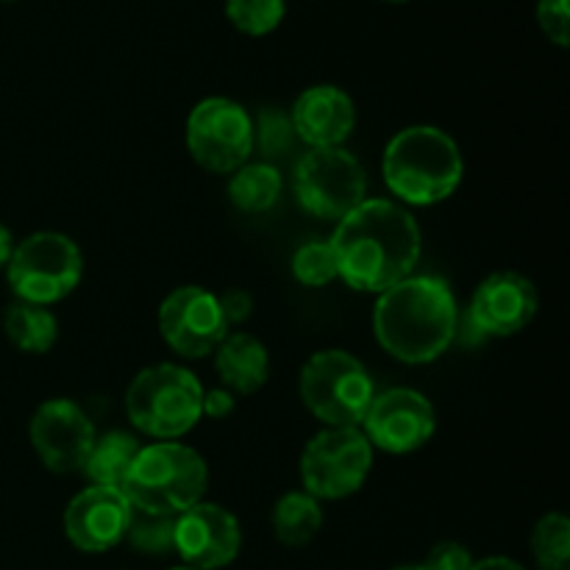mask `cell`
Returning <instances> with one entry per match:
<instances>
[{"mask_svg": "<svg viewBox=\"0 0 570 570\" xmlns=\"http://www.w3.org/2000/svg\"><path fill=\"white\" fill-rule=\"evenodd\" d=\"M538 26L557 48L570 45V0H538Z\"/></svg>", "mask_w": 570, "mask_h": 570, "instance_id": "28", "label": "cell"}, {"mask_svg": "<svg viewBox=\"0 0 570 570\" xmlns=\"http://www.w3.org/2000/svg\"><path fill=\"white\" fill-rule=\"evenodd\" d=\"M399 570H426L423 566H410V568H399Z\"/></svg>", "mask_w": 570, "mask_h": 570, "instance_id": "35", "label": "cell"}, {"mask_svg": "<svg viewBox=\"0 0 570 570\" xmlns=\"http://www.w3.org/2000/svg\"><path fill=\"white\" fill-rule=\"evenodd\" d=\"M287 0H226V17L245 37H267L282 26Z\"/></svg>", "mask_w": 570, "mask_h": 570, "instance_id": "25", "label": "cell"}, {"mask_svg": "<svg viewBox=\"0 0 570 570\" xmlns=\"http://www.w3.org/2000/svg\"><path fill=\"white\" fill-rule=\"evenodd\" d=\"M170 570H198V568H189V566H176V568H170Z\"/></svg>", "mask_w": 570, "mask_h": 570, "instance_id": "34", "label": "cell"}, {"mask_svg": "<svg viewBox=\"0 0 570 570\" xmlns=\"http://www.w3.org/2000/svg\"><path fill=\"white\" fill-rule=\"evenodd\" d=\"M3 3H11V0H3Z\"/></svg>", "mask_w": 570, "mask_h": 570, "instance_id": "37", "label": "cell"}, {"mask_svg": "<svg viewBox=\"0 0 570 570\" xmlns=\"http://www.w3.org/2000/svg\"><path fill=\"white\" fill-rule=\"evenodd\" d=\"M373 332L393 360L426 365L460 337V306L449 282L415 276L384 289L373 309Z\"/></svg>", "mask_w": 570, "mask_h": 570, "instance_id": "2", "label": "cell"}, {"mask_svg": "<svg viewBox=\"0 0 570 570\" xmlns=\"http://www.w3.org/2000/svg\"><path fill=\"white\" fill-rule=\"evenodd\" d=\"M295 198L321 220H343L367 200V176L345 148H309L295 165Z\"/></svg>", "mask_w": 570, "mask_h": 570, "instance_id": "9", "label": "cell"}, {"mask_svg": "<svg viewBox=\"0 0 570 570\" xmlns=\"http://www.w3.org/2000/svg\"><path fill=\"white\" fill-rule=\"evenodd\" d=\"M471 570H527L521 562L510 560V557H488V560H476Z\"/></svg>", "mask_w": 570, "mask_h": 570, "instance_id": "32", "label": "cell"}, {"mask_svg": "<svg viewBox=\"0 0 570 570\" xmlns=\"http://www.w3.org/2000/svg\"><path fill=\"white\" fill-rule=\"evenodd\" d=\"M134 507L120 490L87 488L67 504L65 534L78 551L104 554L126 540Z\"/></svg>", "mask_w": 570, "mask_h": 570, "instance_id": "16", "label": "cell"}, {"mask_svg": "<svg viewBox=\"0 0 570 570\" xmlns=\"http://www.w3.org/2000/svg\"><path fill=\"white\" fill-rule=\"evenodd\" d=\"M271 523L278 543L289 546V549L309 546L323 529L321 501L306 493V490H295V493L282 495L276 501V507H273Z\"/></svg>", "mask_w": 570, "mask_h": 570, "instance_id": "20", "label": "cell"}, {"mask_svg": "<svg viewBox=\"0 0 570 570\" xmlns=\"http://www.w3.org/2000/svg\"><path fill=\"white\" fill-rule=\"evenodd\" d=\"M173 538H176V515H156V512H131L126 540L131 549L148 557L173 554Z\"/></svg>", "mask_w": 570, "mask_h": 570, "instance_id": "24", "label": "cell"}, {"mask_svg": "<svg viewBox=\"0 0 570 570\" xmlns=\"http://www.w3.org/2000/svg\"><path fill=\"white\" fill-rule=\"evenodd\" d=\"M3 332L22 354H48L59 340V321L48 306L17 301L6 309Z\"/></svg>", "mask_w": 570, "mask_h": 570, "instance_id": "21", "label": "cell"}, {"mask_svg": "<svg viewBox=\"0 0 570 570\" xmlns=\"http://www.w3.org/2000/svg\"><path fill=\"white\" fill-rule=\"evenodd\" d=\"M204 384L181 365H154L134 376L126 390L128 421L148 438L178 440L204 417Z\"/></svg>", "mask_w": 570, "mask_h": 570, "instance_id": "5", "label": "cell"}, {"mask_svg": "<svg viewBox=\"0 0 570 570\" xmlns=\"http://www.w3.org/2000/svg\"><path fill=\"white\" fill-rule=\"evenodd\" d=\"M83 256L67 234L37 232L14 245L6 278L11 293L28 304L50 306L81 284Z\"/></svg>", "mask_w": 570, "mask_h": 570, "instance_id": "7", "label": "cell"}, {"mask_svg": "<svg viewBox=\"0 0 570 570\" xmlns=\"http://www.w3.org/2000/svg\"><path fill=\"white\" fill-rule=\"evenodd\" d=\"M187 150L204 170L232 176L254 154V117L228 98H206L187 117Z\"/></svg>", "mask_w": 570, "mask_h": 570, "instance_id": "10", "label": "cell"}, {"mask_svg": "<svg viewBox=\"0 0 570 570\" xmlns=\"http://www.w3.org/2000/svg\"><path fill=\"white\" fill-rule=\"evenodd\" d=\"M373 468V445L362 429L326 426L301 454V482L317 501H340L365 484Z\"/></svg>", "mask_w": 570, "mask_h": 570, "instance_id": "8", "label": "cell"}, {"mask_svg": "<svg viewBox=\"0 0 570 570\" xmlns=\"http://www.w3.org/2000/svg\"><path fill=\"white\" fill-rule=\"evenodd\" d=\"M295 137L309 148H343L356 128V106L348 92L332 83H317L298 95L289 111Z\"/></svg>", "mask_w": 570, "mask_h": 570, "instance_id": "17", "label": "cell"}, {"mask_svg": "<svg viewBox=\"0 0 570 570\" xmlns=\"http://www.w3.org/2000/svg\"><path fill=\"white\" fill-rule=\"evenodd\" d=\"M293 276L304 287H326L334 278H340L337 256L328 239H312L301 245L293 256Z\"/></svg>", "mask_w": 570, "mask_h": 570, "instance_id": "26", "label": "cell"}, {"mask_svg": "<svg viewBox=\"0 0 570 570\" xmlns=\"http://www.w3.org/2000/svg\"><path fill=\"white\" fill-rule=\"evenodd\" d=\"M382 3H406V0H382Z\"/></svg>", "mask_w": 570, "mask_h": 570, "instance_id": "36", "label": "cell"}, {"mask_svg": "<svg viewBox=\"0 0 570 570\" xmlns=\"http://www.w3.org/2000/svg\"><path fill=\"white\" fill-rule=\"evenodd\" d=\"M282 173L271 161H245L228 178V198L248 215L271 212L282 198Z\"/></svg>", "mask_w": 570, "mask_h": 570, "instance_id": "22", "label": "cell"}, {"mask_svg": "<svg viewBox=\"0 0 570 570\" xmlns=\"http://www.w3.org/2000/svg\"><path fill=\"white\" fill-rule=\"evenodd\" d=\"M217 301H220V309L228 328H232L234 323H243L245 317L250 315V309H254V301H250V295L245 293V289H232V293L226 295H217Z\"/></svg>", "mask_w": 570, "mask_h": 570, "instance_id": "30", "label": "cell"}, {"mask_svg": "<svg viewBox=\"0 0 570 570\" xmlns=\"http://www.w3.org/2000/svg\"><path fill=\"white\" fill-rule=\"evenodd\" d=\"M568 570H570V568H568Z\"/></svg>", "mask_w": 570, "mask_h": 570, "instance_id": "38", "label": "cell"}, {"mask_svg": "<svg viewBox=\"0 0 570 570\" xmlns=\"http://www.w3.org/2000/svg\"><path fill=\"white\" fill-rule=\"evenodd\" d=\"M360 429L373 449H382L387 454H412L432 440L438 415H434L432 401L423 393L393 387L376 393Z\"/></svg>", "mask_w": 570, "mask_h": 570, "instance_id": "12", "label": "cell"}, {"mask_svg": "<svg viewBox=\"0 0 570 570\" xmlns=\"http://www.w3.org/2000/svg\"><path fill=\"white\" fill-rule=\"evenodd\" d=\"M295 142V128L289 115H284L282 109H267L259 111V117L254 120V150L259 148V154L265 156L262 161L278 159V156L289 154Z\"/></svg>", "mask_w": 570, "mask_h": 570, "instance_id": "27", "label": "cell"}, {"mask_svg": "<svg viewBox=\"0 0 570 570\" xmlns=\"http://www.w3.org/2000/svg\"><path fill=\"white\" fill-rule=\"evenodd\" d=\"M215 367L223 387L234 395H254L271 379V356L262 340L245 332H228L215 351Z\"/></svg>", "mask_w": 570, "mask_h": 570, "instance_id": "18", "label": "cell"}, {"mask_svg": "<svg viewBox=\"0 0 570 570\" xmlns=\"http://www.w3.org/2000/svg\"><path fill=\"white\" fill-rule=\"evenodd\" d=\"M11 254H14V234H11V228H6L3 223H0V271L9 265Z\"/></svg>", "mask_w": 570, "mask_h": 570, "instance_id": "33", "label": "cell"}, {"mask_svg": "<svg viewBox=\"0 0 570 570\" xmlns=\"http://www.w3.org/2000/svg\"><path fill=\"white\" fill-rule=\"evenodd\" d=\"M159 332L176 354L187 360H204L215 354L217 345L226 340L228 323L215 293L187 284V287L173 289L161 301Z\"/></svg>", "mask_w": 570, "mask_h": 570, "instance_id": "11", "label": "cell"}, {"mask_svg": "<svg viewBox=\"0 0 570 570\" xmlns=\"http://www.w3.org/2000/svg\"><path fill=\"white\" fill-rule=\"evenodd\" d=\"M139 451H142V445L134 434L109 432L95 440L83 473H87L95 488H111L122 493V484H126V476Z\"/></svg>", "mask_w": 570, "mask_h": 570, "instance_id": "19", "label": "cell"}, {"mask_svg": "<svg viewBox=\"0 0 570 570\" xmlns=\"http://www.w3.org/2000/svg\"><path fill=\"white\" fill-rule=\"evenodd\" d=\"M28 438L50 473H78L87 465L98 434L76 401L53 399L33 412Z\"/></svg>", "mask_w": 570, "mask_h": 570, "instance_id": "13", "label": "cell"}, {"mask_svg": "<svg viewBox=\"0 0 570 570\" xmlns=\"http://www.w3.org/2000/svg\"><path fill=\"white\" fill-rule=\"evenodd\" d=\"M206 484L209 471L204 456L189 445L167 440L139 451L122 484V495L139 512L181 515L204 499Z\"/></svg>", "mask_w": 570, "mask_h": 570, "instance_id": "4", "label": "cell"}, {"mask_svg": "<svg viewBox=\"0 0 570 570\" xmlns=\"http://www.w3.org/2000/svg\"><path fill=\"white\" fill-rule=\"evenodd\" d=\"M473 554L462 543H438L432 551H429L423 568L426 570H471L473 568Z\"/></svg>", "mask_w": 570, "mask_h": 570, "instance_id": "29", "label": "cell"}, {"mask_svg": "<svg viewBox=\"0 0 570 570\" xmlns=\"http://www.w3.org/2000/svg\"><path fill=\"white\" fill-rule=\"evenodd\" d=\"M532 557L540 570H568L570 566V521L562 512H549L534 523Z\"/></svg>", "mask_w": 570, "mask_h": 570, "instance_id": "23", "label": "cell"}, {"mask_svg": "<svg viewBox=\"0 0 570 570\" xmlns=\"http://www.w3.org/2000/svg\"><path fill=\"white\" fill-rule=\"evenodd\" d=\"M239 549H243V529L226 507L198 501L176 515L173 554L181 557V566L220 570L237 560Z\"/></svg>", "mask_w": 570, "mask_h": 570, "instance_id": "14", "label": "cell"}, {"mask_svg": "<svg viewBox=\"0 0 570 570\" xmlns=\"http://www.w3.org/2000/svg\"><path fill=\"white\" fill-rule=\"evenodd\" d=\"M301 401L323 426L360 429L376 399L371 373L348 351H317L301 367Z\"/></svg>", "mask_w": 570, "mask_h": 570, "instance_id": "6", "label": "cell"}, {"mask_svg": "<svg viewBox=\"0 0 570 570\" xmlns=\"http://www.w3.org/2000/svg\"><path fill=\"white\" fill-rule=\"evenodd\" d=\"M538 315V289L521 273H493L484 278L465 309V323L482 337H512Z\"/></svg>", "mask_w": 570, "mask_h": 570, "instance_id": "15", "label": "cell"}, {"mask_svg": "<svg viewBox=\"0 0 570 570\" xmlns=\"http://www.w3.org/2000/svg\"><path fill=\"white\" fill-rule=\"evenodd\" d=\"M328 243L340 278L360 293L382 295L410 278L421 259V226L393 200L367 198L337 223Z\"/></svg>", "mask_w": 570, "mask_h": 570, "instance_id": "1", "label": "cell"}, {"mask_svg": "<svg viewBox=\"0 0 570 570\" xmlns=\"http://www.w3.org/2000/svg\"><path fill=\"white\" fill-rule=\"evenodd\" d=\"M237 406V395L228 393L226 387H217V390H204V415L206 417H215V421H223L228 417Z\"/></svg>", "mask_w": 570, "mask_h": 570, "instance_id": "31", "label": "cell"}, {"mask_svg": "<svg viewBox=\"0 0 570 570\" xmlns=\"http://www.w3.org/2000/svg\"><path fill=\"white\" fill-rule=\"evenodd\" d=\"M384 184L412 206H434L451 198L465 176V159L454 137L438 126H410L384 148Z\"/></svg>", "mask_w": 570, "mask_h": 570, "instance_id": "3", "label": "cell"}]
</instances>
